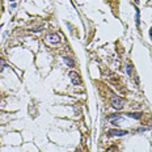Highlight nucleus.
Listing matches in <instances>:
<instances>
[{
	"label": "nucleus",
	"instance_id": "f257e3e1",
	"mask_svg": "<svg viewBox=\"0 0 152 152\" xmlns=\"http://www.w3.org/2000/svg\"><path fill=\"white\" fill-rule=\"evenodd\" d=\"M110 104H112V106H113L115 110H122V109H123V105H125V101H123L121 97L113 96V97L110 98Z\"/></svg>",
	"mask_w": 152,
	"mask_h": 152
},
{
	"label": "nucleus",
	"instance_id": "f03ea898",
	"mask_svg": "<svg viewBox=\"0 0 152 152\" xmlns=\"http://www.w3.org/2000/svg\"><path fill=\"white\" fill-rule=\"evenodd\" d=\"M45 39H46V42H47L49 45H51V46L58 45V43L60 42V37H59V34H56V33H50V34H47V36L45 37Z\"/></svg>",
	"mask_w": 152,
	"mask_h": 152
},
{
	"label": "nucleus",
	"instance_id": "7ed1b4c3",
	"mask_svg": "<svg viewBox=\"0 0 152 152\" xmlns=\"http://www.w3.org/2000/svg\"><path fill=\"white\" fill-rule=\"evenodd\" d=\"M68 76H69V79H71V81H72L73 85H80L81 84V78H80V75L76 71H71L68 73Z\"/></svg>",
	"mask_w": 152,
	"mask_h": 152
},
{
	"label": "nucleus",
	"instance_id": "20e7f679",
	"mask_svg": "<svg viewBox=\"0 0 152 152\" xmlns=\"http://www.w3.org/2000/svg\"><path fill=\"white\" fill-rule=\"evenodd\" d=\"M109 135H110V136H114V135H117V136H123V135H127V131H125V130H118V128H112V130L109 131Z\"/></svg>",
	"mask_w": 152,
	"mask_h": 152
},
{
	"label": "nucleus",
	"instance_id": "39448f33",
	"mask_svg": "<svg viewBox=\"0 0 152 152\" xmlns=\"http://www.w3.org/2000/svg\"><path fill=\"white\" fill-rule=\"evenodd\" d=\"M63 60H64V63H66L68 67H73V66H75V60L71 59V58H68V56H63Z\"/></svg>",
	"mask_w": 152,
	"mask_h": 152
},
{
	"label": "nucleus",
	"instance_id": "423d86ee",
	"mask_svg": "<svg viewBox=\"0 0 152 152\" xmlns=\"http://www.w3.org/2000/svg\"><path fill=\"white\" fill-rule=\"evenodd\" d=\"M126 115L130 117V118H134V119H140V117H142L143 114H142V113H127Z\"/></svg>",
	"mask_w": 152,
	"mask_h": 152
},
{
	"label": "nucleus",
	"instance_id": "0eeeda50",
	"mask_svg": "<svg viewBox=\"0 0 152 152\" xmlns=\"http://www.w3.org/2000/svg\"><path fill=\"white\" fill-rule=\"evenodd\" d=\"M135 11H136V16H135V21H136V25L139 26V24H140V17H139V9L138 8H135Z\"/></svg>",
	"mask_w": 152,
	"mask_h": 152
},
{
	"label": "nucleus",
	"instance_id": "6e6552de",
	"mask_svg": "<svg viewBox=\"0 0 152 152\" xmlns=\"http://www.w3.org/2000/svg\"><path fill=\"white\" fill-rule=\"evenodd\" d=\"M126 72H127L128 75H131V72H132V66H131V64H127V66H126Z\"/></svg>",
	"mask_w": 152,
	"mask_h": 152
},
{
	"label": "nucleus",
	"instance_id": "1a4fd4ad",
	"mask_svg": "<svg viewBox=\"0 0 152 152\" xmlns=\"http://www.w3.org/2000/svg\"><path fill=\"white\" fill-rule=\"evenodd\" d=\"M5 64H7V63H5V60L0 58V69H2L3 67H5Z\"/></svg>",
	"mask_w": 152,
	"mask_h": 152
},
{
	"label": "nucleus",
	"instance_id": "9d476101",
	"mask_svg": "<svg viewBox=\"0 0 152 152\" xmlns=\"http://www.w3.org/2000/svg\"><path fill=\"white\" fill-rule=\"evenodd\" d=\"M149 37H151V39H152V28L149 29Z\"/></svg>",
	"mask_w": 152,
	"mask_h": 152
},
{
	"label": "nucleus",
	"instance_id": "9b49d317",
	"mask_svg": "<svg viewBox=\"0 0 152 152\" xmlns=\"http://www.w3.org/2000/svg\"><path fill=\"white\" fill-rule=\"evenodd\" d=\"M135 2H138V0H135Z\"/></svg>",
	"mask_w": 152,
	"mask_h": 152
},
{
	"label": "nucleus",
	"instance_id": "f8f14e48",
	"mask_svg": "<svg viewBox=\"0 0 152 152\" xmlns=\"http://www.w3.org/2000/svg\"><path fill=\"white\" fill-rule=\"evenodd\" d=\"M76 152H79V151H76Z\"/></svg>",
	"mask_w": 152,
	"mask_h": 152
}]
</instances>
